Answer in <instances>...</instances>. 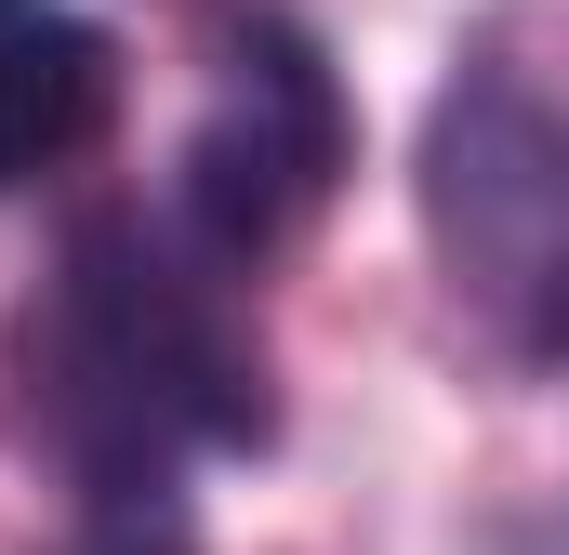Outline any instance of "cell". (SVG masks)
Segmentation results:
<instances>
[{
    "label": "cell",
    "instance_id": "obj_2",
    "mask_svg": "<svg viewBox=\"0 0 569 555\" xmlns=\"http://www.w3.org/2000/svg\"><path fill=\"white\" fill-rule=\"evenodd\" d=\"M411 225L450 331L517 384H569V107L517 53H463L425 93Z\"/></svg>",
    "mask_w": 569,
    "mask_h": 555
},
{
    "label": "cell",
    "instance_id": "obj_4",
    "mask_svg": "<svg viewBox=\"0 0 569 555\" xmlns=\"http://www.w3.org/2000/svg\"><path fill=\"white\" fill-rule=\"evenodd\" d=\"M120 133V27L80 0H0V199L67 185Z\"/></svg>",
    "mask_w": 569,
    "mask_h": 555
},
{
    "label": "cell",
    "instance_id": "obj_3",
    "mask_svg": "<svg viewBox=\"0 0 569 555\" xmlns=\"http://www.w3.org/2000/svg\"><path fill=\"white\" fill-rule=\"evenodd\" d=\"M345 172H358V93H345V67H331V40L279 13V0H252V13H226V40H212V93H199V120L172 145V225L212 252L226 278H266L345 199Z\"/></svg>",
    "mask_w": 569,
    "mask_h": 555
},
{
    "label": "cell",
    "instance_id": "obj_5",
    "mask_svg": "<svg viewBox=\"0 0 569 555\" xmlns=\"http://www.w3.org/2000/svg\"><path fill=\"white\" fill-rule=\"evenodd\" d=\"M53 555H199V490H93Z\"/></svg>",
    "mask_w": 569,
    "mask_h": 555
},
{
    "label": "cell",
    "instance_id": "obj_1",
    "mask_svg": "<svg viewBox=\"0 0 569 555\" xmlns=\"http://www.w3.org/2000/svg\"><path fill=\"white\" fill-rule=\"evenodd\" d=\"M13 423L67 503L93 490H186L199 463L279 450V357L172 212L80 199L53 265L13 304Z\"/></svg>",
    "mask_w": 569,
    "mask_h": 555
}]
</instances>
